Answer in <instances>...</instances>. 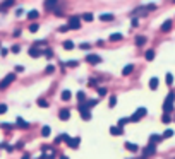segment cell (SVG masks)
<instances>
[{
  "label": "cell",
  "instance_id": "cell-1",
  "mask_svg": "<svg viewBox=\"0 0 175 159\" xmlns=\"http://www.w3.org/2000/svg\"><path fill=\"white\" fill-rule=\"evenodd\" d=\"M174 101H175V94L170 92V94L167 96L165 103H163V111H165V113H170V111L174 110Z\"/></svg>",
  "mask_w": 175,
  "mask_h": 159
},
{
  "label": "cell",
  "instance_id": "cell-2",
  "mask_svg": "<svg viewBox=\"0 0 175 159\" xmlns=\"http://www.w3.org/2000/svg\"><path fill=\"white\" fill-rule=\"evenodd\" d=\"M14 80H15V74H7V75H5V79L0 82V89H2V91H3V89H7V87H9Z\"/></svg>",
  "mask_w": 175,
  "mask_h": 159
},
{
  "label": "cell",
  "instance_id": "cell-3",
  "mask_svg": "<svg viewBox=\"0 0 175 159\" xmlns=\"http://www.w3.org/2000/svg\"><path fill=\"white\" fill-rule=\"evenodd\" d=\"M79 113H81V116H82V120H86V122H88V120L91 118V113H89V108H88V106H86L84 103H81V104H79Z\"/></svg>",
  "mask_w": 175,
  "mask_h": 159
},
{
  "label": "cell",
  "instance_id": "cell-4",
  "mask_svg": "<svg viewBox=\"0 0 175 159\" xmlns=\"http://www.w3.org/2000/svg\"><path fill=\"white\" fill-rule=\"evenodd\" d=\"M86 62L91 63V65H98V63H101V57L96 55V53H89V55L86 57Z\"/></svg>",
  "mask_w": 175,
  "mask_h": 159
},
{
  "label": "cell",
  "instance_id": "cell-5",
  "mask_svg": "<svg viewBox=\"0 0 175 159\" xmlns=\"http://www.w3.org/2000/svg\"><path fill=\"white\" fill-rule=\"evenodd\" d=\"M144 115H146V108H139V110H137V111H136L131 118H129V122H139Z\"/></svg>",
  "mask_w": 175,
  "mask_h": 159
},
{
  "label": "cell",
  "instance_id": "cell-6",
  "mask_svg": "<svg viewBox=\"0 0 175 159\" xmlns=\"http://www.w3.org/2000/svg\"><path fill=\"white\" fill-rule=\"evenodd\" d=\"M156 152V144H148V147L143 151V158H148V156H153Z\"/></svg>",
  "mask_w": 175,
  "mask_h": 159
},
{
  "label": "cell",
  "instance_id": "cell-7",
  "mask_svg": "<svg viewBox=\"0 0 175 159\" xmlns=\"http://www.w3.org/2000/svg\"><path fill=\"white\" fill-rule=\"evenodd\" d=\"M67 26H69V29H79L81 27V17H72Z\"/></svg>",
  "mask_w": 175,
  "mask_h": 159
},
{
  "label": "cell",
  "instance_id": "cell-8",
  "mask_svg": "<svg viewBox=\"0 0 175 159\" xmlns=\"http://www.w3.org/2000/svg\"><path fill=\"white\" fill-rule=\"evenodd\" d=\"M29 57H33V58H40V57H43V50H40V48H36V46H33V48H29Z\"/></svg>",
  "mask_w": 175,
  "mask_h": 159
},
{
  "label": "cell",
  "instance_id": "cell-9",
  "mask_svg": "<svg viewBox=\"0 0 175 159\" xmlns=\"http://www.w3.org/2000/svg\"><path fill=\"white\" fill-rule=\"evenodd\" d=\"M58 118H60L62 122H67V120L70 118V111H69L67 108H62V110H60V113H58Z\"/></svg>",
  "mask_w": 175,
  "mask_h": 159
},
{
  "label": "cell",
  "instance_id": "cell-10",
  "mask_svg": "<svg viewBox=\"0 0 175 159\" xmlns=\"http://www.w3.org/2000/svg\"><path fill=\"white\" fill-rule=\"evenodd\" d=\"M14 3H15V0H3V2L0 3V12H5V10L10 9Z\"/></svg>",
  "mask_w": 175,
  "mask_h": 159
},
{
  "label": "cell",
  "instance_id": "cell-11",
  "mask_svg": "<svg viewBox=\"0 0 175 159\" xmlns=\"http://www.w3.org/2000/svg\"><path fill=\"white\" fill-rule=\"evenodd\" d=\"M125 149L131 151V152H137V151H139L137 144H132V142H125Z\"/></svg>",
  "mask_w": 175,
  "mask_h": 159
},
{
  "label": "cell",
  "instance_id": "cell-12",
  "mask_svg": "<svg viewBox=\"0 0 175 159\" xmlns=\"http://www.w3.org/2000/svg\"><path fill=\"white\" fill-rule=\"evenodd\" d=\"M45 9H57V0H45Z\"/></svg>",
  "mask_w": 175,
  "mask_h": 159
},
{
  "label": "cell",
  "instance_id": "cell-13",
  "mask_svg": "<svg viewBox=\"0 0 175 159\" xmlns=\"http://www.w3.org/2000/svg\"><path fill=\"white\" fill-rule=\"evenodd\" d=\"M132 70H134V65H132V63H129V65H125V67L122 69V75H129Z\"/></svg>",
  "mask_w": 175,
  "mask_h": 159
},
{
  "label": "cell",
  "instance_id": "cell-14",
  "mask_svg": "<svg viewBox=\"0 0 175 159\" xmlns=\"http://www.w3.org/2000/svg\"><path fill=\"white\" fill-rule=\"evenodd\" d=\"M110 134H112V135H122V134H124V128H120V127H112V128H110Z\"/></svg>",
  "mask_w": 175,
  "mask_h": 159
},
{
  "label": "cell",
  "instance_id": "cell-15",
  "mask_svg": "<svg viewBox=\"0 0 175 159\" xmlns=\"http://www.w3.org/2000/svg\"><path fill=\"white\" fill-rule=\"evenodd\" d=\"M38 17H40V12H38V10L27 12V19H29V21H34V19H38Z\"/></svg>",
  "mask_w": 175,
  "mask_h": 159
},
{
  "label": "cell",
  "instance_id": "cell-16",
  "mask_svg": "<svg viewBox=\"0 0 175 159\" xmlns=\"http://www.w3.org/2000/svg\"><path fill=\"white\" fill-rule=\"evenodd\" d=\"M170 29H172V21H165V22L162 24V31L167 33V31H170Z\"/></svg>",
  "mask_w": 175,
  "mask_h": 159
},
{
  "label": "cell",
  "instance_id": "cell-17",
  "mask_svg": "<svg viewBox=\"0 0 175 159\" xmlns=\"http://www.w3.org/2000/svg\"><path fill=\"white\" fill-rule=\"evenodd\" d=\"M158 84H160V82H158V79H156V77H151V79H150V89H153V91H155V89L158 87Z\"/></svg>",
  "mask_w": 175,
  "mask_h": 159
},
{
  "label": "cell",
  "instance_id": "cell-18",
  "mask_svg": "<svg viewBox=\"0 0 175 159\" xmlns=\"http://www.w3.org/2000/svg\"><path fill=\"white\" fill-rule=\"evenodd\" d=\"M17 127H19V128H29V123L24 122L22 118H17Z\"/></svg>",
  "mask_w": 175,
  "mask_h": 159
},
{
  "label": "cell",
  "instance_id": "cell-19",
  "mask_svg": "<svg viewBox=\"0 0 175 159\" xmlns=\"http://www.w3.org/2000/svg\"><path fill=\"white\" fill-rule=\"evenodd\" d=\"M162 140V135H156V134H153L151 137H150V144H158Z\"/></svg>",
  "mask_w": 175,
  "mask_h": 159
},
{
  "label": "cell",
  "instance_id": "cell-20",
  "mask_svg": "<svg viewBox=\"0 0 175 159\" xmlns=\"http://www.w3.org/2000/svg\"><path fill=\"white\" fill-rule=\"evenodd\" d=\"M81 19H82V21H86V22H91V21H93L95 17H93V14L86 12V14H82V15H81Z\"/></svg>",
  "mask_w": 175,
  "mask_h": 159
},
{
  "label": "cell",
  "instance_id": "cell-21",
  "mask_svg": "<svg viewBox=\"0 0 175 159\" xmlns=\"http://www.w3.org/2000/svg\"><path fill=\"white\" fill-rule=\"evenodd\" d=\"M70 98H72V94H70V91H69V89H65V91L62 92V101H69Z\"/></svg>",
  "mask_w": 175,
  "mask_h": 159
},
{
  "label": "cell",
  "instance_id": "cell-22",
  "mask_svg": "<svg viewBox=\"0 0 175 159\" xmlns=\"http://www.w3.org/2000/svg\"><path fill=\"white\" fill-rule=\"evenodd\" d=\"M100 21H113V14H101Z\"/></svg>",
  "mask_w": 175,
  "mask_h": 159
},
{
  "label": "cell",
  "instance_id": "cell-23",
  "mask_svg": "<svg viewBox=\"0 0 175 159\" xmlns=\"http://www.w3.org/2000/svg\"><path fill=\"white\" fill-rule=\"evenodd\" d=\"M122 39V34L120 33H113L112 36H110V41H120Z\"/></svg>",
  "mask_w": 175,
  "mask_h": 159
},
{
  "label": "cell",
  "instance_id": "cell-24",
  "mask_svg": "<svg viewBox=\"0 0 175 159\" xmlns=\"http://www.w3.org/2000/svg\"><path fill=\"white\" fill-rule=\"evenodd\" d=\"M144 43H146V38H144V36H137V38H136V45H137V46H143Z\"/></svg>",
  "mask_w": 175,
  "mask_h": 159
},
{
  "label": "cell",
  "instance_id": "cell-25",
  "mask_svg": "<svg viewBox=\"0 0 175 159\" xmlns=\"http://www.w3.org/2000/svg\"><path fill=\"white\" fill-rule=\"evenodd\" d=\"M77 99H79V103H84L86 101V92L84 91H79L77 92Z\"/></svg>",
  "mask_w": 175,
  "mask_h": 159
},
{
  "label": "cell",
  "instance_id": "cell-26",
  "mask_svg": "<svg viewBox=\"0 0 175 159\" xmlns=\"http://www.w3.org/2000/svg\"><path fill=\"white\" fill-rule=\"evenodd\" d=\"M64 48H65V50H72V48H74V43H72L70 39H67V41H64Z\"/></svg>",
  "mask_w": 175,
  "mask_h": 159
},
{
  "label": "cell",
  "instance_id": "cell-27",
  "mask_svg": "<svg viewBox=\"0 0 175 159\" xmlns=\"http://www.w3.org/2000/svg\"><path fill=\"white\" fill-rule=\"evenodd\" d=\"M144 57H146V60H153L155 58V50H148Z\"/></svg>",
  "mask_w": 175,
  "mask_h": 159
},
{
  "label": "cell",
  "instance_id": "cell-28",
  "mask_svg": "<svg viewBox=\"0 0 175 159\" xmlns=\"http://www.w3.org/2000/svg\"><path fill=\"white\" fill-rule=\"evenodd\" d=\"M96 104H98V99H89V101H88V103H86V106H88V108H89V110H91V108H95V106H96Z\"/></svg>",
  "mask_w": 175,
  "mask_h": 159
},
{
  "label": "cell",
  "instance_id": "cell-29",
  "mask_svg": "<svg viewBox=\"0 0 175 159\" xmlns=\"http://www.w3.org/2000/svg\"><path fill=\"white\" fill-rule=\"evenodd\" d=\"M41 135H43V137H48V135H50V127H48V125H45V127L41 128Z\"/></svg>",
  "mask_w": 175,
  "mask_h": 159
},
{
  "label": "cell",
  "instance_id": "cell-30",
  "mask_svg": "<svg viewBox=\"0 0 175 159\" xmlns=\"http://www.w3.org/2000/svg\"><path fill=\"white\" fill-rule=\"evenodd\" d=\"M172 135H174V130L168 128V130H165V134L162 135V139H168V137H172Z\"/></svg>",
  "mask_w": 175,
  "mask_h": 159
},
{
  "label": "cell",
  "instance_id": "cell-31",
  "mask_svg": "<svg viewBox=\"0 0 175 159\" xmlns=\"http://www.w3.org/2000/svg\"><path fill=\"white\" fill-rule=\"evenodd\" d=\"M38 29H40V24H38V22H34V24L29 26V31H31V33H36Z\"/></svg>",
  "mask_w": 175,
  "mask_h": 159
},
{
  "label": "cell",
  "instance_id": "cell-32",
  "mask_svg": "<svg viewBox=\"0 0 175 159\" xmlns=\"http://www.w3.org/2000/svg\"><path fill=\"white\" fill-rule=\"evenodd\" d=\"M43 55H45V57H46V58H52V57H53V51H52V50H50V48H46V50H45V51H43Z\"/></svg>",
  "mask_w": 175,
  "mask_h": 159
},
{
  "label": "cell",
  "instance_id": "cell-33",
  "mask_svg": "<svg viewBox=\"0 0 175 159\" xmlns=\"http://www.w3.org/2000/svg\"><path fill=\"white\" fill-rule=\"evenodd\" d=\"M115 104H117V96H110V104H108V106L113 108Z\"/></svg>",
  "mask_w": 175,
  "mask_h": 159
},
{
  "label": "cell",
  "instance_id": "cell-34",
  "mask_svg": "<svg viewBox=\"0 0 175 159\" xmlns=\"http://www.w3.org/2000/svg\"><path fill=\"white\" fill-rule=\"evenodd\" d=\"M162 122H163V123H170V122H172L170 115H168V113H165V115H163V118H162Z\"/></svg>",
  "mask_w": 175,
  "mask_h": 159
},
{
  "label": "cell",
  "instance_id": "cell-35",
  "mask_svg": "<svg viewBox=\"0 0 175 159\" xmlns=\"http://www.w3.org/2000/svg\"><path fill=\"white\" fill-rule=\"evenodd\" d=\"M125 123H129V118H120V120H119V127H120V128H124Z\"/></svg>",
  "mask_w": 175,
  "mask_h": 159
},
{
  "label": "cell",
  "instance_id": "cell-36",
  "mask_svg": "<svg viewBox=\"0 0 175 159\" xmlns=\"http://www.w3.org/2000/svg\"><path fill=\"white\" fill-rule=\"evenodd\" d=\"M167 84H168V86L174 84V75H172V74H167Z\"/></svg>",
  "mask_w": 175,
  "mask_h": 159
},
{
  "label": "cell",
  "instance_id": "cell-37",
  "mask_svg": "<svg viewBox=\"0 0 175 159\" xmlns=\"http://www.w3.org/2000/svg\"><path fill=\"white\" fill-rule=\"evenodd\" d=\"M77 63H79V62H77V60H69V62H67V63H65V65H67V67H76V65H77Z\"/></svg>",
  "mask_w": 175,
  "mask_h": 159
},
{
  "label": "cell",
  "instance_id": "cell-38",
  "mask_svg": "<svg viewBox=\"0 0 175 159\" xmlns=\"http://www.w3.org/2000/svg\"><path fill=\"white\" fill-rule=\"evenodd\" d=\"M38 104H40L41 108H48V103H46L45 99H38Z\"/></svg>",
  "mask_w": 175,
  "mask_h": 159
},
{
  "label": "cell",
  "instance_id": "cell-39",
  "mask_svg": "<svg viewBox=\"0 0 175 159\" xmlns=\"http://www.w3.org/2000/svg\"><path fill=\"white\" fill-rule=\"evenodd\" d=\"M52 72H55V67L53 65H48L46 67V74H52Z\"/></svg>",
  "mask_w": 175,
  "mask_h": 159
},
{
  "label": "cell",
  "instance_id": "cell-40",
  "mask_svg": "<svg viewBox=\"0 0 175 159\" xmlns=\"http://www.w3.org/2000/svg\"><path fill=\"white\" fill-rule=\"evenodd\" d=\"M98 94H100V96H105V94H107V89H105V87H100V89H98Z\"/></svg>",
  "mask_w": 175,
  "mask_h": 159
},
{
  "label": "cell",
  "instance_id": "cell-41",
  "mask_svg": "<svg viewBox=\"0 0 175 159\" xmlns=\"http://www.w3.org/2000/svg\"><path fill=\"white\" fill-rule=\"evenodd\" d=\"M7 111V104H0V115H3Z\"/></svg>",
  "mask_w": 175,
  "mask_h": 159
},
{
  "label": "cell",
  "instance_id": "cell-42",
  "mask_svg": "<svg viewBox=\"0 0 175 159\" xmlns=\"http://www.w3.org/2000/svg\"><path fill=\"white\" fill-rule=\"evenodd\" d=\"M58 31H62V33H65V31H69V26L65 24V26H60V29Z\"/></svg>",
  "mask_w": 175,
  "mask_h": 159
},
{
  "label": "cell",
  "instance_id": "cell-43",
  "mask_svg": "<svg viewBox=\"0 0 175 159\" xmlns=\"http://www.w3.org/2000/svg\"><path fill=\"white\" fill-rule=\"evenodd\" d=\"M79 48H81V50H88L89 45H88V43H82V45H79Z\"/></svg>",
  "mask_w": 175,
  "mask_h": 159
},
{
  "label": "cell",
  "instance_id": "cell-44",
  "mask_svg": "<svg viewBox=\"0 0 175 159\" xmlns=\"http://www.w3.org/2000/svg\"><path fill=\"white\" fill-rule=\"evenodd\" d=\"M10 50H12V53H19V51H21V48H19V46H12Z\"/></svg>",
  "mask_w": 175,
  "mask_h": 159
},
{
  "label": "cell",
  "instance_id": "cell-45",
  "mask_svg": "<svg viewBox=\"0 0 175 159\" xmlns=\"http://www.w3.org/2000/svg\"><path fill=\"white\" fill-rule=\"evenodd\" d=\"M137 24H139V21H137V17H136V19H132V27H136Z\"/></svg>",
  "mask_w": 175,
  "mask_h": 159
},
{
  "label": "cell",
  "instance_id": "cell-46",
  "mask_svg": "<svg viewBox=\"0 0 175 159\" xmlns=\"http://www.w3.org/2000/svg\"><path fill=\"white\" fill-rule=\"evenodd\" d=\"M2 128H12V125H9V123H3V125H2Z\"/></svg>",
  "mask_w": 175,
  "mask_h": 159
},
{
  "label": "cell",
  "instance_id": "cell-47",
  "mask_svg": "<svg viewBox=\"0 0 175 159\" xmlns=\"http://www.w3.org/2000/svg\"><path fill=\"white\" fill-rule=\"evenodd\" d=\"M21 159H31V156H29V154H24V156H22Z\"/></svg>",
  "mask_w": 175,
  "mask_h": 159
},
{
  "label": "cell",
  "instance_id": "cell-48",
  "mask_svg": "<svg viewBox=\"0 0 175 159\" xmlns=\"http://www.w3.org/2000/svg\"><path fill=\"white\" fill-rule=\"evenodd\" d=\"M60 159H69L67 156H60Z\"/></svg>",
  "mask_w": 175,
  "mask_h": 159
}]
</instances>
